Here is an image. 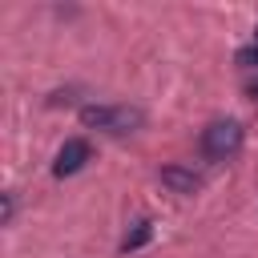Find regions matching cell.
Masks as SVG:
<instances>
[{
    "label": "cell",
    "mask_w": 258,
    "mask_h": 258,
    "mask_svg": "<svg viewBox=\"0 0 258 258\" xmlns=\"http://www.w3.org/2000/svg\"><path fill=\"white\" fill-rule=\"evenodd\" d=\"M81 125L121 137V133H137L145 125V113L137 105H85L81 109Z\"/></svg>",
    "instance_id": "1"
},
{
    "label": "cell",
    "mask_w": 258,
    "mask_h": 258,
    "mask_svg": "<svg viewBox=\"0 0 258 258\" xmlns=\"http://www.w3.org/2000/svg\"><path fill=\"white\" fill-rule=\"evenodd\" d=\"M242 125L238 121H210L206 129H202V153L210 157V161H230V157H238L242 153Z\"/></svg>",
    "instance_id": "2"
},
{
    "label": "cell",
    "mask_w": 258,
    "mask_h": 258,
    "mask_svg": "<svg viewBox=\"0 0 258 258\" xmlns=\"http://www.w3.org/2000/svg\"><path fill=\"white\" fill-rule=\"evenodd\" d=\"M89 157H93V145H89L85 137H69V141L60 145L56 161H52V173H56V177H73L77 169H85Z\"/></svg>",
    "instance_id": "3"
},
{
    "label": "cell",
    "mask_w": 258,
    "mask_h": 258,
    "mask_svg": "<svg viewBox=\"0 0 258 258\" xmlns=\"http://www.w3.org/2000/svg\"><path fill=\"white\" fill-rule=\"evenodd\" d=\"M161 185H169L173 194H198L202 189V173H194V169H185V165H165L161 169Z\"/></svg>",
    "instance_id": "4"
},
{
    "label": "cell",
    "mask_w": 258,
    "mask_h": 258,
    "mask_svg": "<svg viewBox=\"0 0 258 258\" xmlns=\"http://www.w3.org/2000/svg\"><path fill=\"white\" fill-rule=\"evenodd\" d=\"M149 238H153V226H149V222H145V218H141V222H137V226H133V234H125V242H121V250H125V254H129V250H137V246H145V242H149Z\"/></svg>",
    "instance_id": "5"
},
{
    "label": "cell",
    "mask_w": 258,
    "mask_h": 258,
    "mask_svg": "<svg viewBox=\"0 0 258 258\" xmlns=\"http://www.w3.org/2000/svg\"><path fill=\"white\" fill-rule=\"evenodd\" d=\"M238 60H242V64H258V28H254V48H242Z\"/></svg>",
    "instance_id": "6"
},
{
    "label": "cell",
    "mask_w": 258,
    "mask_h": 258,
    "mask_svg": "<svg viewBox=\"0 0 258 258\" xmlns=\"http://www.w3.org/2000/svg\"><path fill=\"white\" fill-rule=\"evenodd\" d=\"M12 214H16V198H12V194H4V210H0V222L8 226V222H12Z\"/></svg>",
    "instance_id": "7"
},
{
    "label": "cell",
    "mask_w": 258,
    "mask_h": 258,
    "mask_svg": "<svg viewBox=\"0 0 258 258\" xmlns=\"http://www.w3.org/2000/svg\"><path fill=\"white\" fill-rule=\"evenodd\" d=\"M246 93H250V97H254V101H258V77H254V81H250V85H246Z\"/></svg>",
    "instance_id": "8"
}]
</instances>
